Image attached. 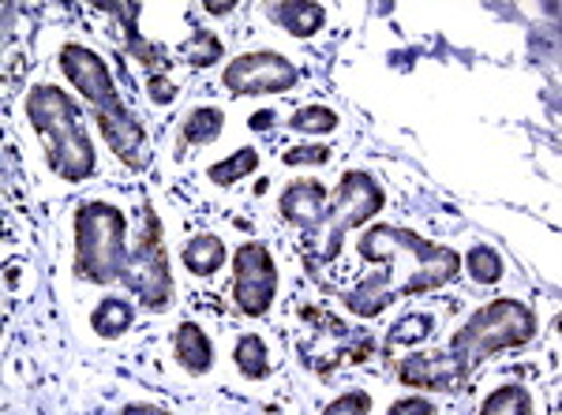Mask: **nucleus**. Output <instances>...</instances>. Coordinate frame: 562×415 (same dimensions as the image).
<instances>
[{
  "label": "nucleus",
  "mask_w": 562,
  "mask_h": 415,
  "mask_svg": "<svg viewBox=\"0 0 562 415\" xmlns=\"http://www.w3.org/2000/svg\"><path fill=\"white\" fill-rule=\"evenodd\" d=\"M356 251L364 262H379L383 266L367 281H360L353 293L341 296V304L356 318H375L398 296L432 293V288H443L461 277V254L454 251V247L432 244L420 233L401 228V225L364 228Z\"/></svg>",
  "instance_id": "1"
},
{
  "label": "nucleus",
  "mask_w": 562,
  "mask_h": 415,
  "mask_svg": "<svg viewBox=\"0 0 562 415\" xmlns=\"http://www.w3.org/2000/svg\"><path fill=\"white\" fill-rule=\"evenodd\" d=\"M26 120L38 131V139L46 143V162L49 169L60 176V180H86L98 169V154H94V143L86 135V123L79 105L68 98L60 86L52 83H38L26 91Z\"/></svg>",
  "instance_id": "2"
},
{
  "label": "nucleus",
  "mask_w": 562,
  "mask_h": 415,
  "mask_svg": "<svg viewBox=\"0 0 562 415\" xmlns=\"http://www.w3.org/2000/svg\"><path fill=\"white\" fill-rule=\"evenodd\" d=\"M72 270L79 281L113 285L128 270V217L113 202H83L72 221Z\"/></svg>",
  "instance_id": "3"
},
{
  "label": "nucleus",
  "mask_w": 562,
  "mask_h": 415,
  "mask_svg": "<svg viewBox=\"0 0 562 415\" xmlns=\"http://www.w3.org/2000/svg\"><path fill=\"white\" fill-rule=\"evenodd\" d=\"M386 206V191L372 173L364 169H349L341 176L333 202L323 210V217L315 221L304 233V251L312 262H333L341 254V236L349 228L367 225L379 210Z\"/></svg>",
  "instance_id": "4"
},
{
  "label": "nucleus",
  "mask_w": 562,
  "mask_h": 415,
  "mask_svg": "<svg viewBox=\"0 0 562 415\" xmlns=\"http://www.w3.org/2000/svg\"><path fill=\"white\" fill-rule=\"evenodd\" d=\"M532 337H537V315H532V307L522 304V299L503 296L469 315V322L454 333L450 352H458L465 364H469V370H477L488 356L506 348H522Z\"/></svg>",
  "instance_id": "5"
},
{
  "label": "nucleus",
  "mask_w": 562,
  "mask_h": 415,
  "mask_svg": "<svg viewBox=\"0 0 562 415\" xmlns=\"http://www.w3.org/2000/svg\"><path fill=\"white\" fill-rule=\"evenodd\" d=\"M162 240H165L162 217L154 210H143V228L128 244L125 281L147 311H169L173 296H177V285H173V273H169V254H165Z\"/></svg>",
  "instance_id": "6"
},
{
  "label": "nucleus",
  "mask_w": 562,
  "mask_h": 415,
  "mask_svg": "<svg viewBox=\"0 0 562 415\" xmlns=\"http://www.w3.org/2000/svg\"><path fill=\"white\" fill-rule=\"evenodd\" d=\"M278 262L274 254L267 251L262 244L248 240L236 247L233 254V299L244 315L262 318L270 315L278 299Z\"/></svg>",
  "instance_id": "7"
},
{
  "label": "nucleus",
  "mask_w": 562,
  "mask_h": 415,
  "mask_svg": "<svg viewBox=\"0 0 562 415\" xmlns=\"http://www.w3.org/2000/svg\"><path fill=\"white\" fill-rule=\"evenodd\" d=\"M60 72H65L68 83L94 105V117H120V112H128L117 83H113L109 64H105L94 49L79 46V42L65 46L60 49Z\"/></svg>",
  "instance_id": "8"
},
{
  "label": "nucleus",
  "mask_w": 562,
  "mask_h": 415,
  "mask_svg": "<svg viewBox=\"0 0 562 415\" xmlns=\"http://www.w3.org/2000/svg\"><path fill=\"white\" fill-rule=\"evenodd\" d=\"M296 64L281 52L259 49V52H244L225 64L222 83L233 98H248V94H285L296 86Z\"/></svg>",
  "instance_id": "9"
},
{
  "label": "nucleus",
  "mask_w": 562,
  "mask_h": 415,
  "mask_svg": "<svg viewBox=\"0 0 562 415\" xmlns=\"http://www.w3.org/2000/svg\"><path fill=\"white\" fill-rule=\"evenodd\" d=\"M472 370L458 356V352H417V356L401 359L398 378L412 390H438V393H458Z\"/></svg>",
  "instance_id": "10"
},
{
  "label": "nucleus",
  "mask_w": 562,
  "mask_h": 415,
  "mask_svg": "<svg viewBox=\"0 0 562 415\" xmlns=\"http://www.w3.org/2000/svg\"><path fill=\"white\" fill-rule=\"evenodd\" d=\"M98 123H102V139L109 143V150L125 165H131V169H143V165L151 162L147 131H143V123L131 117V109L120 112V117H98Z\"/></svg>",
  "instance_id": "11"
},
{
  "label": "nucleus",
  "mask_w": 562,
  "mask_h": 415,
  "mask_svg": "<svg viewBox=\"0 0 562 415\" xmlns=\"http://www.w3.org/2000/svg\"><path fill=\"white\" fill-rule=\"evenodd\" d=\"M323 210H327V188L319 180H296L281 191V217L304 233L323 217Z\"/></svg>",
  "instance_id": "12"
},
{
  "label": "nucleus",
  "mask_w": 562,
  "mask_h": 415,
  "mask_svg": "<svg viewBox=\"0 0 562 415\" xmlns=\"http://www.w3.org/2000/svg\"><path fill=\"white\" fill-rule=\"evenodd\" d=\"M173 359L184 375L203 378L210 367H214V344H210L207 330L196 322H180L177 333H173Z\"/></svg>",
  "instance_id": "13"
},
{
  "label": "nucleus",
  "mask_w": 562,
  "mask_h": 415,
  "mask_svg": "<svg viewBox=\"0 0 562 415\" xmlns=\"http://www.w3.org/2000/svg\"><path fill=\"white\" fill-rule=\"evenodd\" d=\"M270 20H274L281 31L293 34V38H312V34H319L323 23H327V8L312 4V0H281V4L270 8Z\"/></svg>",
  "instance_id": "14"
},
{
  "label": "nucleus",
  "mask_w": 562,
  "mask_h": 415,
  "mask_svg": "<svg viewBox=\"0 0 562 415\" xmlns=\"http://www.w3.org/2000/svg\"><path fill=\"white\" fill-rule=\"evenodd\" d=\"M102 8L120 20V31H125V38H128V46H131V57H136L139 64H147V68L165 64V46H157V42H147L143 34H139V26H136L139 4H102Z\"/></svg>",
  "instance_id": "15"
},
{
  "label": "nucleus",
  "mask_w": 562,
  "mask_h": 415,
  "mask_svg": "<svg viewBox=\"0 0 562 415\" xmlns=\"http://www.w3.org/2000/svg\"><path fill=\"white\" fill-rule=\"evenodd\" d=\"M180 259H184V266L196 273V277H214V273L225 266V244H222V236H214V233L191 236V240L184 244Z\"/></svg>",
  "instance_id": "16"
},
{
  "label": "nucleus",
  "mask_w": 562,
  "mask_h": 415,
  "mask_svg": "<svg viewBox=\"0 0 562 415\" xmlns=\"http://www.w3.org/2000/svg\"><path fill=\"white\" fill-rule=\"evenodd\" d=\"M131 322H136V307H131L128 299H117V296L102 299V304L94 307V315H91V325H94V333H98L102 341L125 337V333L131 330Z\"/></svg>",
  "instance_id": "17"
},
{
  "label": "nucleus",
  "mask_w": 562,
  "mask_h": 415,
  "mask_svg": "<svg viewBox=\"0 0 562 415\" xmlns=\"http://www.w3.org/2000/svg\"><path fill=\"white\" fill-rule=\"evenodd\" d=\"M225 131V112L214 109V105H199L184 117V128H180V143L184 146H207L214 143L218 135Z\"/></svg>",
  "instance_id": "18"
},
{
  "label": "nucleus",
  "mask_w": 562,
  "mask_h": 415,
  "mask_svg": "<svg viewBox=\"0 0 562 415\" xmlns=\"http://www.w3.org/2000/svg\"><path fill=\"white\" fill-rule=\"evenodd\" d=\"M233 364L244 378H248V382H262V378L274 370L270 367V356H267V341H262L259 333H244V337H236Z\"/></svg>",
  "instance_id": "19"
},
{
  "label": "nucleus",
  "mask_w": 562,
  "mask_h": 415,
  "mask_svg": "<svg viewBox=\"0 0 562 415\" xmlns=\"http://www.w3.org/2000/svg\"><path fill=\"white\" fill-rule=\"evenodd\" d=\"M256 169H259V150L244 146V150H236V154L225 157V162L210 165L207 176H210V183H218V188H230V183L248 180V176L256 173Z\"/></svg>",
  "instance_id": "20"
},
{
  "label": "nucleus",
  "mask_w": 562,
  "mask_h": 415,
  "mask_svg": "<svg viewBox=\"0 0 562 415\" xmlns=\"http://www.w3.org/2000/svg\"><path fill=\"white\" fill-rule=\"evenodd\" d=\"M461 266L472 281H477V285H499V281H503V254H499L491 244L469 247V254L461 259Z\"/></svg>",
  "instance_id": "21"
},
{
  "label": "nucleus",
  "mask_w": 562,
  "mask_h": 415,
  "mask_svg": "<svg viewBox=\"0 0 562 415\" xmlns=\"http://www.w3.org/2000/svg\"><path fill=\"white\" fill-rule=\"evenodd\" d=\"M532 412V396L522 386H503L480 404V415H529Z\"/></svg>",
  "instance_id": "22"
},
{
  "label": "nucleus",
  "mask_w": 562,
  "mask_h": 415,
  "mask_svg": "<svg viewBox=\"0 0 562 415\" xmlns=\"http://www.w3.org/2000/svg\"><path fill=\"white\" fill-rule=\"evenodd\" d=\"M432 330H435V315L412 311V315H406V318H398V322H394V330H390V337H386V344H390V348H398V344H420V341L432 337Z\"/></svg>",
  "instance_id": "23"
},
{
  "label": "nucleus",
  "mask_w": 562,
  "mask_h": 415,
  "mask_svg": "<svg viewBox=\"0 0 562 415\" xmlns=\"http://www.w3.org/2000/svg\"><path fill=\"white\" fill-rule=\"evenodd\" d=\"M338 112L327 109V105H304V109H296L293 117H289V128L293 131H307V135H330V131H338Z\"/></svg>",
  "instance_id": "24"
},
{
  "label": "nucleus",
  "mask_w": 562,
  "mask_h": 415,
  "mask_svg": "<svg viewBox=\"0 0 562 415\" xmlns=\"http://www.w3.org/2000/svg\"><path fill=\"white\" fill-rule=\"evenodd\" d=\"M184 52H188L191 68H210L222 60V38H218L214 31H196L188 46H184Z\"/></svg>",
  "instance_id": "25"
},
{
  "label": "nucleus",
  "mask_w": 562,
  "mask_h": 415,
  "mask_svg": "<svg viewBox=\"0 0 562 415\" xmlns=\"http://www.w3.org/2000/svg\"><path fill=\"white\" fill-rule=\"evenodd\" d=\"M333 157L330 146H293L281 154V162L293 165V169H301V165H327Z\"/></svg>",
  "instance_id": "26"
},
{
  "label": "nucleus",
  "mask_w": 562,
  "mask_h": 415,
  "mask_svg": "<svg viewBox=\"0 0 562 415\" xmlns=\"http://www.w3.org/2000/svg\"><path fill=\"white\" fill-rule=\"evenodd\" d=\"M372 412V396L364 390H353V393H341L338 401L327 404V415H364Z\"/></svg>",
  "instance_id": "27"
},
{
  "label": "nucleus",
  "mask_w": 562,
  "mask_h": 415,
  "mask_svg": "<svg viewBox=\"0 0 562 415\" xmlns=\"http://www.w3.org/2000/svg\"><path fill=\"white\" fill-rule=\"evenodd\" d=\"M390 415H435V404L428 396H401L390 404Z\"/></svg>",
  "instance_id": "28"
},
{
  "label": "nucleus",
  "mask_w": 562,
  "mask_h": 415,
  "mask_svg": "<svg viewBox=\"0 0 562 415\" xmlns=\"http://www.w3.org/2000/svg\"><path fill=\"white\" fill-rule=\"evenodd\" d=\"M151 98L157 105H173V102H177V86H173L169 79H162V75H151Z\"/></svg>",
  "instance_id": "29"
},
{
  "label": "nucleus",
  "mask_w": 562,
  "mask_h": 415,
  "mask_svg": "<svg viewBox=\"0 0 562 415\" xmlns=\"http://www.w3.org/2000/svg\"><path fill=\"white\" fill-rule=\"evenodd\" d=\"M274 120H278L274 112L262 109V112H256V117L248 120V128H251V131H270V128H274Z\"/></svg>",
  "instance_id": "30"
},
{
  "label": "nucleus",
  "mask_w": 562,
  "mask_h": 415,
  "mask_svg": "<svg viewBox=\"0 0 562 415\" xmlns=\"http://www.w3.org/2000/svg\"><path fill=\"white\" fill-rule=\"evenodd\" d=\"M128 415H157V412H165L162 404H128L125 408Z\"/></svg>",
  "instance_id": "31"
},
{
  "label": "nucleus",
  "mask_w": 562,
  "mask_h": 415,
  "mask_svg": "<svg viewBox=\"0 0 562 415\" xmlns=\"http://www.w3.org/2000/svg\"><path fill=\"white\" fill-rule=\"evenodd\" d=\"M207 12H214V15H222V12H233V4H207Z\"/></svg>",
  "instance_id": "32"
}]
</instances>
